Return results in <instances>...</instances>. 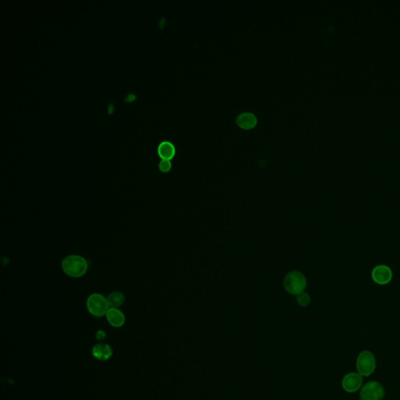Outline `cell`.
Returning a JSON list of instances; mask_svg holds the SVG:
<instances>
[{
    "instance_id": "14",
    "label": "cell",
    "mask_w": 400,
    "mask_h": 400,
    "mask_svg": "<svg viewBox=\"0 0 400 400\" xmlns=\"http://www.w3.org/2000/svg\"><path fill=\"white\" fill-rule=\"evenodd\" d=\"M171 163H170V160H165V159H162L161 162H160V164H159V168H160V170H161L162 172H165V173L169 171V170L171 169Z\"/></svg>"
},
{
    "instance_id": "2",
    "label": "cell",
    "mask_w": 400,
    "mask_h": 400,
    "mask_svg": "<svg viewBox=\"0 0 400 400\" xmlns=\"http://www.w3.org/2000/svg\"><path fill=\"white\" fill-rule=\"evenodd\" d=\"M86 307L90 314L97 317L106 316L108 310H110V305L107 298L100 293H93L88 297L86 301Z\"/></svg>"
},
{
    "instance_id": "4",
    "label": "cell",
    "mask_w": 400,
    "mask_h": 400,
    "mask_svg": "<svg viewBox=\"0 0 400 400\" xmlns=\"http://www.w3.org/2000/svg\"><path fill=\"white\" fill-rule=\"evenodd\" d=\"M357 367L359 374L370 376L375 370L376 361L374 356L369 351H363L357 357Z\"/></svg>"
},
{
    "instance_id": "9",
    "label": "cell",
    "mask_w": 400,
    "mask_h": 400,
    "mask_svg": "<svg viewBox=\"0 0 400 400\" xmlns=\"http://www.w3.org/2000/svg\"><path fill=\"white\" fill-rule=\"evenodd\" d=\"M108 323L113 328H121L125 325V316L118 308L110 307L106 314Z\"/></svg>"
},
{
    "instance_id": "13",
    "label": "cell",
    "mask_w": 400,
    "mask_h": 400,
    "mask_svg": "<svg viewBox=\"0 0 400 400\" xmlns=\"http://www.w3.org/2000/svg\"><path fill=\"white\" fill-rule=\"evenodd\" d=\"M297 303H298L300 306L306 307V306L310 305V297L309 296L308 293H305V292H302V293L297 295Z\"/></svg>"
},
{
    "instance_id": "1",
    "label": "cell",
    "mask_w": 400,
    "mask_h": 400,
    "mask_svg": "<svg viewBox=\"0 0 400 400\" xmlns=\"http://www.w3.org/2000/svg\"><path fill=\"white\" fill-rule=\"evenodd\" d=\"M61 267L67 275L70 278H78L87 273L89 263L81 256L71 254L63 260Z\"/></svg>"
},
{
    "instance_id": "7",
    "label": "cell",
    "mask_w": 400,
    "mask_h": 400,
    "mask_svg": "<svg viewBox=\"0 0 400 400\" xmlns=\"http://www.w3.org/2000/svg\"><path fill=\"white\" fill-rule=\"evenodd\" d=\"M363 384V377L357 373H349L344 377L342 381V388L347 393H355Z\"/></svg>"
},
{
    "instance_id": "5",
    "label": "cell",
    "mask_w": 400,
    "mask_h": 400,
    "mask_svg": "<svg viewBox=\"0 0 400 400\" xmlns=\"http://www.w3.org/2000/svg\"><path fill=\"white\" fill-rule=\"evenodd\" d=\"M385 397V389L378 381H370L363 386L360 393L361 400H381Z\"/></svg>"
},
{
    "instance_id": "8",
    "label": "cell",
    "mask_w": 400,
    "mask_h": 400,
    "mask_svg": "<svg viewBox=\"0 0 400 400\" xmlns=\"http://www.w3.org/2000/svg\"><path fill=\"white\" fill-rule=\"evenodd\" d=\"M92 353L94 358L98 361H108L113 355V350L110 345L106 343H98L93 346Z\"/></svg>"
},
{
    "instance_id": "3",
    "label": "cell",
    "mask_w": 400,
    "mask_h": 400,
    "mask_svg": "<svg viewBox=\"0 0 400 400\" xmlns=\"http://www.w3.org/2000/svg\"><path fill=\"white\" fill-rule=\"evenodd\" d=\"M283 285L288 293L297 296L306 289V278L301 272L293 270L285 275Z\"/></svg>"
},
{
    "instance_id": "11",
    "label": "cell",
    "mask_w": 400,
    "mask_h": 400,
    "mask_svg": "<svg viewBox=\"0 0 400 400\" xmlns=\"http://www.w3.org/2000/svg\"><path fill=\"white\" fill-rule=\"evenodd\" d=\"M158 153L161 158L170 160L175 153V148L171 142L165 141L159 145Z\"/></svg>"
},
{
    "instance_id": "12",
    "label": "cell",
    "mask_w": 400,
    "mask_h": 400,
    "mask_svg": "<svg viewBox=\"0 0 400 400\" xmlns=\"http://www.w3.org/2000/svg\"><path fill=\"white\" fill-rule=\"evenodd\" d=\"M106 298L110 307L113 308L120 307L125 301V295L120 291L113 292Z\"/></svg>"
},
{
    "instance_id": "6",
    "label": "cell",
    "mask_w": 400,
    "mask_h": 400,
    "mask_svg": "<svg viewBox=\"0 0 400 400\" xmlns=\"http://www.w3.org/2000/svg\"><path fill=\"white\" fill-rule=\"evenodd\" d=\"M371 277L378 285H387L393 278V271L386 265H378L372 270Z\"/></svg>"
},
{
    "instance_id": "10",
    "label": "cell",
    "mask_w": 400,
    "mask_h": 400,
    "mask_svg": "<svg viewBox=\"0 0 400 400\" xmlns=\"http://www.w3.org/2000/svg\"><path fill=\"white\" fill-rule=\"evenodd\" d=\"M236 123L242 129H250L257 124V118L253 113L249 112L240 113L236 118Z\"/></svg>"
}]
</instances>
